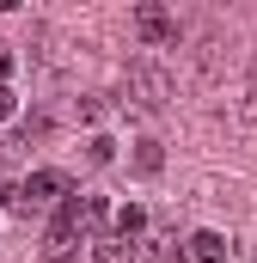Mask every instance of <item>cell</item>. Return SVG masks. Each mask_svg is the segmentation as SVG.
<instances>
[{
	"mask_svg": "<svg viewBox=\"0 0 257 263\" xmlns=\"http://www.w3.org/2000/svg\"><path fill=\"white\" fill-rule=\"evenodd\" d=\"M166 98H172V80H166L159 67H147V62L128 67V104H135V110H159Z\"/></svg>",
	"mask_w": 257,
	"mask_h": 263,
	"instance_id": "3957f363",
	"label": "cell"
},
{
	"mask_svg": "<svg viewBox=\"0 0 257 263\" xmlns=\"http://www.w3.org/2000/svg\"><path fill=\"white\" fill-rule=\"evenodd\" d=\"M67 196H74L67 172H31V178L12 190V208H19V214H31V208H43V202H67Z\"/></svg>",
	"mask_w": 257,
	"mask_h": 263,
	"instance_id": "6da1fadb",
	"label": "cell"
},
{
	"mask_svg": "<svg viewBox=\"0 0 257 263\" xmlns=\"http://www.w3.org/2000/svg\"><path fill=\"white\" fill-rule=\"evenodd\" d=\"M111 233H117V239H128V245H135V239L147 233V208H141V202H128V208H117V220H111Z\"/></svg>",
	"mask_w": 257,
	"mask_h": 263,
	"instance_id": "52a82bcc",
	"label": "cell"
},
{
	"mask_svg": "<svg viewBox=\"0 0 257 263\" xmlns=\"http://www.w3.org/2000/svg\"><path fill=\"white\" fill-rule=\"evenodd\" d=\"M111 220H117V214H111L104 202H98V196H86V233H92V239H104V227H111Z\"/></svg>",
	"mask_w": 257,
	"mask_h": 263,
	"instance_id": "30bf717a",
	"label": "cell"
},
{
	"mask_svg": "<svg viewBox=\"0 0 257 263\" xmlns=\"http://www.w3.org/2000/svg\"><path fill=\"white\" fill-rule=\"evenodd\" d=\"M147 263H184V245L172 233H159V239H147Z\"/></svg>",
	"mask_w": 257,
	"mask_h": 263,
	"instance_id": "ba28073f",
	"label": "cell"
},
{
	"mask_svg": "<svg viewBox=\"0 0 257 263\" xmlns=\"http://www.w3.org/2000/svg\"><path fill=\"white\" fill-rule=\"evenodd\" d=\"M6 73H12V55H6V49H0V86H6Z\"/></svg>",
	"mask_w": 257,
	"mask_h": 263,
	"instance_id": "7c38bea8",
	"label": "cell"
},
{
	"mask_svg": "<svg viewBox=\"0 0 257 263\" xmlns=\"http://www.w3.org/2000/svg\"><path fill=\"white\" fill-rule=\"evenodd\" d=\"M159 165H166V147H159V141H135V172H147V178H153Z\"/></svg>",
	"mask_w": 257,
	"mask_h": 263,
	"instance_id": "9c48e42d",
	"label": "cell"
},
{
	"mask_svg": "<svg viewBox=\"0 0 257 263\" xmlns=\"http://www.w3.org/2000/svg\"><path fill=\"white\" fill-rule=\"evenodd\" d=\"M80 233H86V196H67L62 208H56V220H49V257L62 263Z\"/></svg>",
	"mask_w": 257,
	"mask_h": 263,
	"instance_id": "7a4b0ae2",
	"label": "cell"
},
{
	"mask_svg": "<svg viewBox=\"0 0 257 263\" xmlns=\"http://www.w3.org/2000/svg\"><path fill=\"white\" fill-rule=\"evenodd\" d=\"M12 110H19V98H12V92H6V86H0V123H6V117H12Z\"/></svg>",
	"mask_w": 257,
	"mask_h": 263,
	"instance_id": "8fae6325",
	"label": "cell"
},
{
	"mask_svg": "<svg viewBox=\"0 0 257 263\" xmlns=\"http://www.w3.org/2000/svg\"><path fill=\"white\" fill-rule=\"evenodd\" d=\"M245 117H251V123H257V86H251V104H245Z\"/></svg>",
	"mask_w": 257,
	"mask_h": 263,
	"instance_id": "4fadbf2b",
	"label": "cell"
},
{
	"mask_svg": "<svg viewBox=\"0 0 257 263\" xmlns=\"http://www.w3.org/2000/svg\"><path fill=\"white\" fill-rule=\"evenodd\" d=\"M184 263H227V239L221 233H190L184 239Z\"/></svg>",
	"mask_w": 257,
	"mask_h": 263,
	"instance_id": "5b68a950",
	"label": "cell"
},
{
	"mask_svg": "<svg viewBox=\"0 0 257 263\" xmlns=\"http://www.w3.org/2000/svg\"><path fill=\"white\" fill-rule=\"evenodd\" d=\"M135 31H141V43H172V37H178V18H172L166 6L141 0V6H135Z\"/></svg>",
	"mask_w": 257,
	"mask_h": 263,
	"instance_id": "277c9868",
	"label": "cell"
},
{
	"mask_svg": "<svg viewBox=\"0 0 257 263\" xmlns=\"http://www.w3.org/2000/svg\"><path fill=\"white\" fill-rule=\"evenodd\" d=\"M92 263H141V251L117 233H104V239H92Z\"/></svg>",
	"mask_w": 257,
	"mask_h": 263,
	"instance_id": "8992f818",
	"label": "cell"
}]
</instances>
